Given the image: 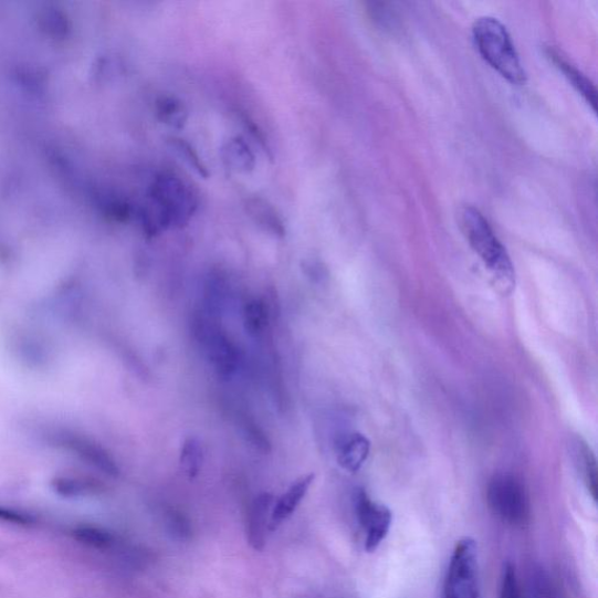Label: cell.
Here are the masks:
<instances>
[{
    "mask_svg": "<svg viewBox=\"0 0 598 598\" xmlns=\"http://www.w3.org/2000/svg\"><path fill=\"white\" fill-rule=\"evenodd\" d=\"M474 44L486 61L513 85H524L526 72L506 28L496 18L483 17L473 24Z\"/></svg>",
    "mask_w": 598,
    "mask_h": 598,
    "instance_id": "6da1fadb",
    "label": "cell"
},
{
    "mask_svg": "<svg viewBox=\"0 0 598 598\" xmlns=\"http://www.w3.org/2000/svg\"><path fill=\"white\" fill-rule=\"evenodd\" d=\"M156 114L160 122L175 129H181L187 125L189 117L188 109L182 105V102L170 96L160 97L157 101Z\"/></svg>",
    "mask_w": 598,
    "mask_h": 598,
    "instance_id": "9a60e30c",
    "label": "cell"
},
{
    "mask_svg": "<svg viewBox=\"0 0 598 598\" xmlns=\"http://www.w3.org/2000/svg\"><path fill=\"white\" fill-rule=\"evenodd\" d=\"M275 497L272 493H261L253 501L246 517V541L253 549L263 550L267 533H271L272 511Z\"/></svg>",
    "mask_w": 598,
    "mask_h": 598,
    "instance_id": "ba28073f",
    "label": "cell"
},
{
    "mask_svg": "<svg viewBox=\"0 0 598 598\" xmlns=\"http://www.w3.org/2000/svg\"><path fill=\"white\" fill-rule=\"evenodd\" d=\"M73 539L94 549H108L114 544V535L105 528L92 525H80L72 531Z\"/></svg>",
    "mask_w": 598,
    "mask_h": 598,
    "instance_id": "2e32d148",
    "label": "cell"
},
{
    "mask_svg": "<svg viewBox=\"0 0 598 598\" xmlns=\"http://www.w3.org/2000/svg\"><path fill=\"white\" fill-rule=\"evenodd\" d=\"M500 598H525L518 574L511 564L503 569Z\"/></svg>",
    "mask_w": 598,
    "mask_h": 598,
    "instance_id": "d6986e66",
    "label": "cell"
},
{
    "mask_svg": "<svg viewBox=\"0 0 598 598\" xmlns=\"http://www.w3.org/2000/svg\"><path fill=\"white\" fill-rule=\"evenodd\" d=\"M243 431L246 439L262 452L271 451V441L267 440L262 429L253 422L245 421L243 423Z\"/></svg>",
    "mask_w": 598,
    "mask_h": 598,
    "instance_id": "7402d4cb",
    "label": "cell"
},
{
    "mask_svg": "<svg viewBox=\"0 0 598 598\" xmlns=\"http://www.w3.org/2000/svg\"><path fill=\"white\" fill-rule=\"evenodd\" d=\"M203 450L196 438L185 440L180 451V466L189 479H196L202 466Z\"/></svg>",
    "mask_w": 598,
    "mask_h": 598,
    "instance_id": "e0dca14e",
    "label": "cell"
},
{
    "mask_svg": "<svg viewBox=\"0 0 598 598\" xmlns=\"http://www.w3.org/2000/svg\"><path fill=\"white\" fill-rule=\"evenodd\" d=\"M243 322L245 332L253 337H261L271 323L270 308L261 300H252L244 305Z\"/></svg>",
    "mask_w": 598,
    "mask_h": 598,
    "instance_id": "4fadbf2b",
    "label": "cell"
},
{
    "mask_svg": "<svg viewBox=\"0 0 598 598\" xmlns=\"http://www.w3.org/2000/svg\"><path fill=\"white\" fill-rule=\"evenodd\" d=\"M149 200L170 227L187 224L198 208V200L187 182L171 174L159 175L151 185Z\"/></svg>",
    "mask_w": 598,
    "mask_h": 598,
    "instance_id": "277c9868",
    "label": "cell"
},
{
    "mask_svg": "<svg viewBox=\"0 0 598 598\" xmlns=\"http://www.w3.org/2000/svg\"><path fill=\"white\" fill-rule=\"evenodd\" d=\"M314 481V473L306 474V476L294 482L279 500H275L271 518V533L277 531L284 522L292 517L305 499L308 490H311Z\"/></svg>",
    "mask_w": 598,
    "mask_h": 598,
    "instance_id": "9c48e42d",
    "label": "cell"
},
{
    "mask_svg": "<svg viewBox=\"0 0 598 598\" xmlns=\"http://www.w3.org/2000/svg\"><path fill=\"white\" fill-rule=\"evenodd\" d=\"M245 212L266 233L283 238L285 224L274 206L262 198H250L245 201Z\"/></svg>",
    "mask_w": 598,
    "mask_h": 598,
    "instance_id": "30bf717a",
    "label": "cell"
},
{
    "mask_svg": "<svg viewBox=\"0 0 598 598\" xmlns=\"http://www.w3.org/2000/svg\"><path fill=\"white\" fill-rule=\"evenodd\" d=\"M461 222L474 253L499 281L505 286H512L514 283L512 261L485 217L478 209L466 206L461 213Z\"/></svg>",
    "mask_w": 598,
    "mask_h": 598,
    "instance_id": "7a4b0ae2",
    "label": "cell"
},
{
    "mask_svg": "<svg viewBox=\"0 0 598 598\" xmlns=\"http://www.w3.org/2000/svg\"><path fill=\"white\" fill-rule=\"evenodd\" d=\"M536 598H562L558 588L550 583L546 575L536 577L535 583Z\"/></svg>",
    "mask_w": 598,
    "mask_h": 598,
    "instance_id": "603a6c76",
    "label": "cell"
},
{
    "mask_svg": "<svg viewBox=\"0 0 598 598\" xmlns=\"http://www.w3.org/2000/svg\"><path fill=\"white\" fill-rule=\"evenodd\" d=\"M222 158L227 167L241 174H250L255 169V156L241 137L232 138L222 149Z\"/></svg>",
    "mask_w": 598,
    "mask_h": 598,
    "instance_id": "7c38bea8",
    "label": "cell"
},
{
    "mask_svg": "<svg viewBox=\"0 0 598 598\" xmlns=\"http://www.w3.org/2000/svg\"><path fill=\"white\" fill-rule=\"evenodd\" d=\"M580 457H581L580 461L583 462L581 464H583V470H584L585 480H586L588 490L590 491L594 500H596L597 465H596L594 453L586 444H583L580 449Z\"/></svg>",
    "mask_w": 598,
    "mask_h": 598,
    "instance_id": "ffe728a7",
    "label": "cell"
},
{
    "mask_svg": "<svg viewBox=\"0 0 598 598\" xmlns=\"http://www.w3.org/2000/svg\"><path fill=\"white\" fill-rule=\"evenodd\" d=\"M193 335L203 347L216 374L222 379L232 378L239 368V350L216 318L212 315H197L193 319Z\"/></svg>",
    "mask_w": 598,
    "mask_h": 598,
    "instance_id": "8992f818",
    "label": "cell"
},
{
    "mask_svg": "<svg viewBox=\"0 0 598 598\" xmlns=\"http://www.w3.org/2000/svg\"><path fill=\"white\" fill-rule=\"evenodd\" d=\"M549 56L553 59L554 64L565 73L569 81H571L573 86L583 94L595 109L596 92L588 78L579 70L573 66L560 52L550 50Z\"/></svg>",
    "mask_w": 598,
    "mask_h": 598,
    "instance_id": "5bb4252c",
    "label": "cell"
},
{
    "mask_svg": "<svg viewBox=\"0 0 598 598\" xmlns=\"http://www.w3.org/2000/svg\"><path fill=\"white\" fill-rule=\"evenodd\" d=\"M168 143L176 155L183 162H187L190 169H192L197 175L204 179L210 177L208 168H206V165L190 143L180 138H170Z\"/></svg>",
    "mask_w": 598,
    "mask_h": 598,
    "instance_id": "ac0fdd59",
    "label": "cell"
},
{
    "mask_svg": "<svg viewBox=\"0 0 598 598\" xmlns=\"http://www.w3.org/2000/svg\"><path fill=\"white\" fill-rule=\"evenodd\" d=\"M487 506L503 524L523 528L531 521V503L524 484L511 474L494 476L486 492Z\"/></svg>",
    "mask_w": 598,
    "mask_h": 598,
    "instance_id": "3957f363",
    "label": "cell"
},
{
    "mask_svg": "<svg viewBox=\"0 0 598 598\" xmlns=\"http://www.w3.org/2000/svg\"><path fill=\"white\" fill-rule=\"evenodd\" d=\"M356 515L364 535V547L368 553L376 552L386 541L394 524L390 510L358 490L355 497Z\"/></svg>",
    "mask_w": 598,
    "mask_h": 598,
    "instance_id": "52a82bcc",
    "label": "cell"
},
{
    "mask_svg": "<svg viewBox=\"0 0 598 598\" xmlns=\"http://www.w3.org/2000/svg\"><path fill=\"white\" fill-rule=\"evenodd\" d=\"M443 598H481L479 546L468 536L453 548Z\"/></svg>",
    "mask_w": 598,
    "mask_h": 598,
    "instance_id": "5b68a950",
    "label": "cell"
},
{
    "mask_svg": "<svg viewBox=\"0 0 598 598\" xmlns=\"http://www.w3.org/2000/svg\"><path fill=\"white\" fill-rule=\"evenodd\" d=\"M369 441L361 434L344 438L337 449L339 465L348 472L359 471L369 455Z\"/></svg>",
    "mask_w": 598,
    "mask_h": 598,
    "instance_id": "8fae6325",
    "label": "cell"
},
{
    "mask_svg": "<svg viewBox=\"0 0 598 598\" xmlns=\"http://www.w3.org/2000/svg\"><path fill=\"white\" fill-rule=\"evenodd\" d=\"M0 523L30 527L35 524V518L28 512L0 506Z\"/></svg>",
    "mask_w": 598,
    "mask_h": 598,
    "instance_id": "44dd1931",
    "label": "cell"
}]
</instances>
